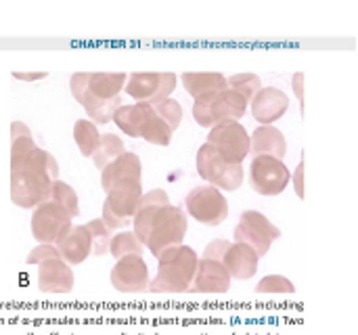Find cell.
I'll list each match as a JSON object with an SVG mask.
<instances>
[{"instance_id":"28","label":"cell","mask_w":358,"mask_h":335,"mask_svg":"<svg viewBox=\"0 0 358 335\" xmlns=\"http://www.w3.org/2000/svg\"><path fill=\"white\" fill-rule=\"evenodd\" d=\"M73 138H76V145H78L80 153L84 157H92L96 147H99L101 134H99L96 124H92L90 120H78L76 126H73Z\"/></svg>"},{"instance_id":"4","label":"cell","mask_w":358,"mask_h":335,"mask_svg":"<svg viewBox=\"0 0 358 335\" xmlns=\"http://www.w3.org/2000/svg\"><path fill=\"white\" fill-rule=\"evenodd\" d=\"M197 174L218 191H237L243 185L241 164H229L222 155L208 143L197 151Z\"/></svg>"},{"instance_id":"18","label":"cell","mask_w":358,"mask_h":335,"mask_svg":"<svg viewBox=\"0 0 358 335\" xmlns=\"http://www.w3.org/2000/svg\"><path fill=\"white\" fill-rule=\"evenodd\" d=\"M258 256L252 248L243 245V243H231L229 252L222 258V266L227 269V273L231 275V279H252L258 271Z\"/></svg>"},{"instance_id":"22","label":"cell","mask_w":358,"mask_h":335,"mask_svg":"<svg viewBox=\"0 0 358 335\" xmlns=\"http://www.w3.org/2000/svg\"><path fill=\"white\" fill-rule=\"evenodd\" d=\"M126 80H128V76L124 71H117V73H107V71L92 73L86 94H90L94 99H103V101L115 99V97H120L122 88L126 86Z\"/></svg>"},{"instance_id":"29","label":"cell","mask_w":358,"mask_h":335,"mask_svg":"<svg viewBox=\"0 0 358 335\" xmlns=\"http://www.w3.org/2000/svg\"><path fill=\"white\" fill-rule=\"evenodd\" d=\"M143 250H145V245L136 239V235L132 231L113 235L111 245H109V254L115 260H122L126 256H143Z\"/></svg>"},{"instance_id":"1","label":"cell","mask_w":358,"mask_h":335,"mask_svg":"<svg viewBox=\"0 0 358 335\" xmlns=\"http://www.w3.org/2000/svg\"><path fill=\"white\" fill-rule=\"evenodd\" d=\"M59 180L57 159L36 147L21 168L10 170V201L23 210H36L50 201L52 183Z\"/></svg>"},{"instance_id":"17","label":"cell","mask_w":358,"mask_h":335,"mask_svg":"<svg viewBox=\"0 0 358 335\" xmlns=\"http://www.w3.org/2000/svg\"><path fill=\"white\" fill-rule=\"evenodd\" d=\"M57 252L61 254V260L67 264H82L90 254H92V241L88 235L86 224L80 227H71V231L57 241Z\"/></svg>"},{"instance_id":"5","label":"cell","mask_w":358,"mask_h":335,"mask_svg":"<svg viewBox=\"0 0 358 335\" xmlns=\"http://www.w3.org/2000/svg\"><path fill=\"white\" fill-rule=\"evenodd\" d=\"M185 235H187L185 212L176 206H164L151 224V231L147 237V248L157 258L164 250L182 245Z\"/></svg>"},{"instance_id":"32","label":"cell","mask_w":358,"mask_h":335,"mask_svg":"<svg viewBox=\"0 0 358 335\" xmlns=\"http://www.w3.org/2000/svg\"><path fill=\"white\" fill-rule=\"evenodd\" d=\"M149 105V103H147ZM151 109L155 111V115L174 132L178 126H180V120H182V107H180V103L178 101H174V99H164V101H159V103H155V105H151Z\"/></svg>"},{"instance_id":"30","label":"cell","mask_w":358,"mask_h":335,"mask_svg":"<svg viewBox=\"0 0 358 335\" xmlns=\"http://www.w3.org/2000/svg\"><path fill=\"white\" fill-rule=\"evenodd\" d=\"M50 201L61 206L71 218H76L80 214V201H78V193L73 191V187H69L63 180H55L52 183V191H50Z\"/></svg>"},{"instance_id":"8","label":"cell","mask_w":358,"mask_h":335,"mask_svg":"<svg viewBox=\"0 0 358 335\" xmlns=\"http://www.w3.org/2000/svg\"><path fill=\"white\" fill-rule=\"evenodd\" d=\"M208 145H212L224 162L241 164L250 155V134L239 122H220L208 134Z\"/></svg>"},{"instance_id":"16","label":"cell","mask_w":358,"mask_h":335,"mask_svg":"<svg viewBox=\"0 0 358 335\" xmlns=\"http://www.w3.org/2000/svg\"><path fill=\"white\" fill-rule=\"evenodd\" d=\"M250 151L254 153V157L264 155V157H275V159L283 162L285 153H287L285 134L275 126H260L252 132Z\"/></svg>"},{"instance_id":"20","label":"cell","mask_w":358,"mask_h":335,"mask_svg":"<svg viewBox=\"0 0 358 335\" xmlns=\"http://www.w3.org/2000/svg\"><path fill=\"white\" fill-rule=\"evenodd\" d=\"M182 86L193 99L212 92H222L229 88L227 78L218 71H187L182 73Z\"/></svg>"},{"instance_id":"42","label":"cell","mask_w":358,"mask_h":335,"mask_svg":"<svg viewBox=\"0 0 358 335\" xmlns=\"http://www.w3.org/2000/svg\"><path fill=\"white\" fill-rule=\"evenodd\" d=\"M23 136H31V130L23 122H13L10 124V141L23 138Z\"/></svg>"},{"instance_id":"44","label":"cell","mask_w":358,"mask_h":335,"mask_svg":"<svg viewBox=\"0 0 358 335\" xmlns=\"http://www.w3.org/2000/svg\"><path fill=\"white\" fill-rule=\"evenodd\" d=\"M294 90H296V94H298L300 107L304 109V73H296V76H294Z\"/></svg>"},{"instance_id":"37","label":"cell","mask_w":358,"mask_h":335,"mask_svg":"<svg viewBox=\"0 0 358 335\" xmlns=\"http://www.w3.org/2000/svg\"><path fill=\"white\" fill-rule=\"evenodd\" d=\"M38 145L34 143L31 136H23L17 141H10V170L21 168V164L29 157V153L36 149Z\"/></svg>"},{"instance_id":"10","label":"cell","mask_w":358,"mask_h":335,"mask_svg":"<svg viewBox=\"0 0 358 335\" xmlns=\"http://www.w3.org/2000/svg\"><path fill=\"white\" fill-rule=\"evenodd\" d=\"M292 180V172L283 162L275 157H254L250 168V185L258 195L275 197L285 191Z\"/></svg>"},{"instance_id":"33","label":"cell","mask_w":358,"mask_h":335,"mask_svg":"<svg viewBox=\"0 0 358 335\" xmlns=\"http://www.w3.org/2000/svg\"><path fill=\"white\" fill-rule=\"evenodd\" d=\"M86 229H88V235H90V241H92V254L94 256L109 254V245H111L113 233L103 224V220H90L86 224Z\"/></svg>"},{"instance_id":"23","label":"cell","mask_w":358,"mask_h":335,"mask_svg":"<svg viewBox=\"0 0 358 335\" xmlns=\"http://www.w3.org/2000/svg\"><path fill=\"white\" fill-rule=\"evenodd\" d=\"M113 122L117 124V128L132 136V138H141V128L145 122V103H134V105H122L115 115Z\"/></svg>"},{"instance_id":"7","label":"cell","mask_w":358,"mask_h":335,"mask_svg":"<svg viewBox=\"0 0 358 335\" xmlns=\"http://www.w3.org/2000/svg\"><path fill=\"white\" fill-rule=\"evenodd\" d=\"M185 206H187L189 216L206 227H218L229 216V204H227L224 195L210 185L195 187L187 195Z\"/></svg>"},{"instance_id":"3","label":"cell","mask_w":358,"mask_h":335,"mask_svg":"<svg viewBox=\"0 0 358 335\" xmlns=\"http://www.w3.org/2000/svg\"><path fill=\"white\" fill-rule=\"evenodd\" d=\"M143 197V187L138 180H120L107 191V199L103 204V224L113 233L117 229H126L134 212L138 208V201Z\"/></svg>"},{"instance_id":"27","label":"cell","mask_w":358,"mask_h":335,"mask_svg":"<svg viewBox=\"0 0 358 335\" xmlns=\"http://www.w3.org/2000/svg\"><path fill=\"white\" fill-rule=\"evenodd\" d=\"M233 235H235V241H237V243H243V245L252 248V250L256 252L258 258L266 256L268 250H271V245H273V241H271L264 233L256 231L254 227H250V224L243 222V220H239V224L235 227V233H233Z\"/></svg>"},{"instance_id":"25","label":"cell","mask_w":358,"mask_h":335,"mask_svg":"<svg viewBox=\"0 0 358 335\" xmlns=\"http://www.w3.org/2000/svg\"><path fill=\"white\" fill-rule=\"evenodd\" d=\"M82 107L86 109L92 124H109V122H113L115 111L122 107V97L103 101V99H94L90 94H86L84 101H82Z\"/></svg>"},{"instance_id":"9","label":"cell","mask_w":358,"mask_h":335,"mask_svg":"<svg viewBox=\"0 0 358 335\" xmlns=\"http://www.w3.org/2000/svg\"><path fill=\"white\" fill-rule=\"evenodd\" d=\"M71 231V216L57 204L46 201L34 210L31 235L40 245H57Z\"/></svg>"},{"instance_id":"13","label":"cell","mask_w":358,"mask_h":335,"mask_svg":"<svg viewBox=\"0 0 358 335\" xmlns=\"http://www.w3.org/2000/svg\"><path fill=\"white\" fill-rule=\"evenodd\" d=\"M191 285L193 287L189 292L195 294H227L231 290V275L227 273L222 262L201 258Z\"/></svg>"},{"instance_id":"41","label":"cell","mask_w":358,"mask_h":335,"mask_svg":"<svg viewBox=\"0 0 358 335\" xmlns=\"http://www.w3.org/2000/svg\"><path fill=\"white\" fill-rule=\"evenodd\" d=\"M294 189H296V195L300 199H304V162H300V166L296 168V174H294Z\"/></svg>"},{"instance_id":"39","label":"cell","mask_w":358,"mask_h":335,"mask_svg":"<svg viewBox=\"0 0 358 335\" xmlns=\"http://www.w3.org/2000/svg\"><path fill=\"white\" fill-rule=\"evenodd\" d=\"M61 254L57 252L55 245H38L29 252L27 256V264H42V262H48V260H59Z\"/></svg>"},{"instance_id":"15","label":"cell","mask_w":358,"mask_h":335,"mask_svg":"<svg viewBox=\"0 0 358 335\" xmlns=\"http://www.w3.org/2000/svg\"><path fill=\"white\" fill-rule=\"evenodd\" d=\"M38 287L44 294H69L73 290V273L67 262L48 260L38 266Z\"/></svg>"},{"instance_id":"19","label":"cell","mask_w":358,"mask_h":335,"mask_svg":"<svg viewBox=\"0 0 358 335\" xmlns=\"http://www.w3.org/2000/svg\"><path fill=\"white\" fill-rule=\"evenodd\" d=\"M141 157L136 153L126 151L120 155L115 162H111L103 172H101V185L105 193L120 180H138L141 183Z\"/></svg>"},{"instance_id":"34","label":"cell","mask_w":358,"mask_h":335,"mask_svg":"<svg viewBox=\"0 0 358 335\" xmlns=\"http://www.w3.org/2000/svg\"><path fill=\"white\" fill-rule=\"evenodd\" d=\"M241 220L248 222L250 227H254L256 231L264 233L271 241H275V239L281 237V231H279L264 214H260V212H256V210H245V212L241 214Z\"/></svg>"},{"instance_id":"26","label":"cell","mask_w":358,"mask_h":335,"mask_svg":"<svg viewBox=\"0 0 358 335\" xmlns=\"http://www.w3.org/2000/svg\"><path fill=\"white\" fill-rule=\"evenodd\" d=\"M124 153H126L124 141H122L117 134L107 132V134H103V136H101L99 147H96V151H94L92 159H94V166L103 172L111 162H115V159H117L120 155H124Z\"/></svg>"},{"instance_id":"31","label":"cell","mask_w":358,"mask_h":335,"mask_svg":"<svg viewBox=\"0 0 358 335\" xmlns=\"http://www.w3.org/2000/svg\"><path fill=\"white\" fill-rule=\"evenodd\" d=\"M227 84H229L231 90L239 92L248 103H250V101L260 92V88H262V80H260L256 73H237V76H231V78H227Z\"/></svg>"},{"instance_id":"24","label":"cell","mask_w":358,"mask_h":335,"mask_svg":"<svg viewBox=\"0 0 358 335\" xmlns=\"http://www.w3.org/2000/svg\"><path fill=\"white\" fill-rule=\"evenodd\" d=\"M141 138H145L151 145H159V147H168L172 141V130L155 115V111L147 103H145V122L141 128Z\"/></svg>"},{"instance_id":"38","label":"cell","mask_w":358,"mask_h":335,"mask_svg":"<svg viewBox=\"0 0 358 335\" xmlns=\"http://www.w3.org/2000/svg\"><path fill=\"white\" fill-rule=\"evenodd\" d=\"M90 76H92V73H88V71H78V73H73L71 80H69L71 94H73V99H76L80 105H82V101H84V97H86V92H88Z\"/></svg>"},{"instance_id":"43","label":"cell","mask_w":358,"mask_h":335,"mask_svg":"<svg viewBox=\"0 0 358 335\" xmlns=\"http://www.w3.org/2000/svg\"><path fill=\"white\" fill-rule=\"evenodd\" d=\"M46 71H13L15 80H25V82H34V80H42L46 78Z\"/></svg>"},{"instance_id":"14","label":"cell","mask_w":358,"mask_h":335,"mask_svg":"<svg viewBox=\"0 0 358 335\" xmlns=\"http://www.w3.org/2000/svg\"><path fill=\"white\" fill-rule=\"evenodd\" d=\"M164 206H170V197H168V193L164 189H153V191H149V193H145L141 197L138 208L134 212V235L143 245H147L151 224H153L157 212Z\"/></svg>"},{"instance_id":"6","label":"cell","mask_w":358,"mask_h":335,"mask_svg":"<svg viewBox=\"0 0 358 335\" xmlns=\"http://www.w3.org/2000/svg\"><path fill=\"white\" fill-rule=\"evenodd\" d=\"M126 92L138 103L155 105L164 99H170V94L176 88V73L172 71H136L126 80Z\"/></svg>"},{"instance_id":"11","label":"cell","mask_w":358,"mask_h":335,"mask_svg":"<svg viewBox=\"0 0 358 335\" xmlns=\"http://www.w3.org/2000/svg\"><path fill=\"white\" fill-rule=\"evenodd\" d=\"M111 285L122 294H141L149 290V271L143 256H126L111 271Z\"/></svg>"},{"instance_id":"40","label":"cell","mask_w":358,"mask_h":335,"mask_svg":"<svg viewBox=\"0 0 358 335\" xmlns=\"http://www.w3.org/2000/svg\"><path fill=\"white\" fill-rule=\"evenodd\" d=\"M231 248V241L227 239H214L212 243H208V248L203 250V260H216V262H222L224 254L229 252Z\"/></svg>"},{"instance_id":"21","label":"cell","mask_w":358,"mask_h":335,"mask_svg":"<svg viewBox=\"0 0 358 335\" xmlns=\"http://www.w3.org/2000/svg\"><path fill=\"white\" fill-rule=\"evenodd\" d=\"M245 109H248V101L239 92H235L231 88L218 92L214 103H212L214 126L220 124V122H229V120L231 122H239V117H243Z\"/></svg>"},{"instance_id":"35","label":"cell","mask_w":358,"mask_h":335,"mask_svg":"<svg viewBox=\"0 0 358 335\" xmlns=\"http://www.w3.org/2000/svg\"><path fill=\"white\" fill-rule=\"evenodd\" d=\"M294 283L283 275H268L256 285V294H294Z\"/></svg>"},{"instance_id":"2","label":"cell","mask_w":358,"mask_h":335,"mask_svg":"<svg viewBox=\"0 0 358 335\" xmlns=\"http://www.w3.org/2000/svg\"><path fill=\"white\" fill-rule=\"evenodd\" d=\"M159 269L153 281H149V290L153 294H182L191 290L195 279V271L199 264L197 252L189 245L168 248L157 256Z\"/></svg>"},{"instance_id":"12","label":"cell","mask_w":358,"mask_h":335,"mask_svg":"<svg viewBox=\"0 0 358 335\" xmlns=\"http://www.w3.org/2000/svg\"><path fill=\"white\" fill-rule=\"evenodd\" d=\"M289 109V99L281 88L262 86L260 92L252 99V115L262 126H271L273 122L281 120Z\"/></svg>"},{"instance_id":"36","label":"cell","mask_w":358,"mask_h":335,"mask_svg":"<svg viewBox=\"0 0 358 335\" xmlns=\"http://www.w3.org/2000/svg\"><path fill=\"white\" fill-rule=\"evenodd\" d=\"M216 94H218V92L203 94V97L195 99V105H193V117H195V122H197L201 128H214V120H212V103H214Z\"/></svg>"}]
</instances>
